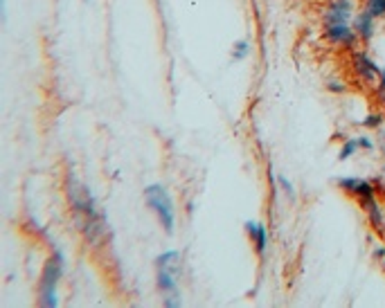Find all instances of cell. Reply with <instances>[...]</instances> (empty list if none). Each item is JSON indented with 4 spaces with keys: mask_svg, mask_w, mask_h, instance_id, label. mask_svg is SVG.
<instances>
[{
    "mask_svg": "<svg viewBox=\"0 0 385 308\" xmlns=\"http://www.w3.org/2000/svg\"><path fill=\"white\" fill-rule=\"evenodd\" d=\"M66 273V254L59 248L52 250V254L47 256V261L41 270L39 277V304L43 308H57L59 306V283L64 279Z\"/></svg>",
    "mask_w": 385,
    "mask_h": 308,
    "instance_id": "1",
    "label": "cell"
},
{
    "mask_svg": "<svg viewBox=\"0 0 385 308\" xmlns=\"http://www.w3.org/2000/svg\"><path fill=\"white\" fill-rule=\"evenodd\" d=\"M144 203L156 214L158 223H160V227L165 230V234L176 232V205H173V199L169 196L165 184H160V182L146 184V187H144Z\"/></svg>",
    "mask_w": 385,
    "mask_h": 308,
    "instance_id": "2",
    "label": "cell"
},
{
    "mask_svg": "<svg viewBox=\"0 0 385 308\" xmlns=\"http://www.w3.org/2000/svg\"><path fill=\"white\" fill-rule=\"evenodd\" d=\"M66 199L70 203V209L74 212V216L79 218H91V216H102V212L97 209L95 196L91 194V189L86 187L84 182L77 180L74 174H66Z\"/></svg>",
    "mask_w": 385,
    "mask_h": 308,
    "instance_id": "3",
    "label": "cell"
},
{
    "mask_svg": "<svg viewBox=\"0 0 385 308\" xmlns=\"http://www.w3.org/2000/svg\"><path fill=\"white\" fill-rule=\"evenodd\" d=\"M322 36L325 41L338 50H356V43H358V36L352 28V23H325L322 25Z\"/></svg>",
    "mask_w": 385,
    "mask_h": 308,
    "instance_id": "4",
    "label": "cell"
},
{
    "mask_svg": "<svg viewBox=\"0 0 385 308\" xmlns=\"http://www.w3.org/2000/svg\"><path fill=\"white\" fill-rule=\"evenodd\" d=\"M350 64H352V70L358 79H363L365 83L369 85H379V77H381V66L377 64L374 59H372L365 50H352L350 54Z\"/></svg>",
    "mask_w": 385,
    "mask_h": 308,
    "instance_id": "5",
    "label": "cell"
},
{
    "mask_svg": "<svg viewBox=\"0 0 385 308\" xmlns=\"http://www.w3.org/2000/svg\"><path fill=\"white\" fill-rule=\"evenodd\" d=\"M336 187L345 194L354 196L356 201H363L367 196H377V184L367 178H356V176H343L336 178Z\"/></svg>",
    "mask_w": 385,
    "mask_h": 308,
    "instance_id": "6",
    "label": "cell"
},
{
    "mask_svg": "<svg viewBox=\"0 0 385 308\" xmlns=\"http://www.w3.org/2000/svg\"><path fill=\"white\" fill-rule=\"evenodd\" d=\"M354 16H356V11H354L352 0H329L325 7V14H322V20L325 23H352Z\"/></svg>",
    "mask_w": 385,
    "mask_h": 308,
    "instance_id": "7",
    "label": "cell"
},
{
    "mask_svg": "<svg viewBox=\"0 0 385 308\" xmlns=\"http://www.w3.org/2000/svg\"><path fill=\"white\" fill-rule=\"evenodd\" d=\"M352 28L358 36V41L369 43L377 36V18L372 16L369 11L361 9V11H356V16L352 18Z\"/></svg>",
    "mask_w": 385,
    "mask_h": 308,
    "instance_id": "8",
    "label": "cell"
},
{
    "mask_svg": "<svg viewBox=\"0 0 385 308\" xmlns=\"http://www.w3.org/2000/svg\"><path fill=\"white\" fill-rule=\"evenodd\" d=\"M243 230L248 234V239H251L255 252L259 256H264L266 250H268V230H266V225L259 223V220H246Z\"/></svg>",
    "mask_w": 385,
    "mask_h": 308,
    "instance_id": "9",
    "label": "cell"
},
{
    "mask_svg": "<svg viewBox=\"0 0 385 308\" xmlns=\"http://www.w3.org/2000/svg\"><path fill=\"white\" fill-rule=\"evenodd\" d=\"M358 205H361V207H363V212L367 214V220H369L372 230H377V232L385 234V218H383V207H381V203H379L377 196H367V199L358 201Z\"/></svg>",
    "mask_w": 385,
    "mask_h": 308,
    "instance_id": "10",
    "label": "cell"
},
{
    "mask_svg": "<svg viewBox=\"0 0 385 308\" xmlns=\"http://www.w3.org/2000/svg\"><path fill=\"white\" fill-rule=\"evenodd\" d=\"M156 286L163 295L178 292V279H176V270L173 268H156Z\"/></svg>",
    "mask_w": 385,
    "mask_h": 308,
    "instance_id": "11",
    "label": "cell"
},
{
    "mask_svg": "<svg viewBox=\"0 0 385 308\" xmlns=\"http://www.w3.org/2000/svg\"><path fill=\"white\" fill-rule=\"evenodd\" d=\"M180 263V252L178 250H165L156 256V268H173Z\"/></svg>",
    "mask_w": 385,
    "mask_h": 308,
    "instance_id": "12",
    "label": "cell"
},
{
    "mask_svg": "<svg viewBox=\"0 0 385 308\" xmlns=\"http://www.w3.org/2000/svg\"><path fill=\"white\" fill-rule=\"evenodd\" d=\"M251 50H253L251 41L239 39V41H234L232 50H230V57H232V61H246V59H248V54H251Z\"/></svg>",
    "mask_w": 385,
    "mask_h": 308,
    "instance_id": "13",
    "label": "cell"
},
{
    "mask_svg": "<svg viewBox=\"0 0 385 308\" xmlns=\"http://www.w3.org/2000/svg\"><path fill=\"white\" fill-rule=\"evenodd\" d=\"M361 146H358V138H345L343 144H340V149H338V160L340 162H345V160H350Z\"/></svg>",
    "mask_w": 385,
    "mask_h": 308,
    "instance_id": "14",
    "label": "cell"
},
{
    "mask_svg": "<svg viewBox=\"0 0 385 308\" xmlns=\"http://www.w3.org/2000/svg\"><path fill=\"white\" fill-rule=\"evenodd\" d=\"M363 9L369 11V14L374 16L377 20L385 18V0H365Z\"/></svg>",
    "mask_w": 385,
    "mask_h": 308,
    "instance_id": "15",
    "label": "cell"
},
{
    "mask_svg": "<svg viewBox=\"0 0 385 308\" xmlns=\"http://www.w3.org/2000/svg\"><path fill=\"white\" fill-rule=\"evenodd\" d=\"M385 122V110H379V113H369L365 119H363V126L369 129V131H379Z\"/></svg>",
    "mask_w": 385,
    "mask_h": 308,
    "instance_id": "16",
    "label": "cell"
},
{
    "mask_svg": "<svg viewBox=\"0 0 385 308\" xmlns=\"http://www.w3.org/2000/svg\"><path fill=\"white\" fill-rule=\"evenodd\" d=\"M277 184L282 187V191H284V196L291 201V203H295L297 201V194H295V187H293V182L287 178V176H277Z\"/></svg>",
    "mask_w": 385,
    "mask_h": 308,
    "instance_id": "17",
    "label": "cell"
},
{
    "mask_svg": "<svg viewBox=\"0 0 385 308\" xmlns=\"http://www.w3.org/2000/svg\"><path fill=\"white\" fill-rule=\"evenodd\" d=\"M325 88H327V93H331V95H345V93H347V85H345L340 79H336V77L327 79V81H325Z\"/></svg>",
    "mask_w": 385,
    "mask_h": 308,
    "instance_id": "18",
    "label": "cell"
},
{
    "mask_svg": "<svg viewBox=\"0 0 385 308\" xmlns=\"http://www.w3.org/2000/svg\"><path fill=\"white\" fill-rule=\"evenodd\" d=\"M163 306L165 308H180L183 306V300L178 297V292H171V295H165Z\"/></svg>",
    "mask_w": 385,
    "mask_h": 308,
    "instance_id": "19",
    "label": "cell"
},
{
    "mask_svg": "<svg viewBox=\"0 0 385 308\" xmlns=\"http://www.w3.org/2000/svg\"><path fill=\"white\" fill-rule=\"evenodd\" d=\"M358 146L365 149V151H374V142H372L367 135H361V138H358Z\"/></svg>",
    "mask_w": 385,
    "mask_h": 308,
    "instance_id": "20",
    "label": "cell"
},
{
    "mask_svg": "<svg viewBox=\"0 0 385 308\" xmlns=\"http://www.w3.org/2000/svg\"><path fill=\"white\" fill-rule=\"evenodd\" d=\"M372 254H374V259H381V261H383V259H385V248H383V245H379V248H374V252H372Z\"/></svg>",
    "mask_w": 385,
    "mask_h": 308,
    "instance_id": "21",
    "label": "cell"
},
{
    "mask_svg": "<svg viewBox=\"0 0 385 308\" xmlns=\"http://www.w3.org/2000/svg\"><path fill=\"white\" fill-rule=\"evenodd\" d=\"M379 88H385V68H381V77H379Z\"/></svg>",
    "mask_w": 385,
    "mask_h": 308,
    "instance_id": "22",
    "label": "cell"
},
{
    "mask_svg": "<svg viewBox=\"0 0 385 308\" xmlns=\"http://www.w3.org/2000/svg\"><path fill=\"white\" fill-rule=\"evenodd\" d=\"M379 100H381V106L385 110V88H379Z\"/></svg>",
    "mask_w": 385,
    "mask_h": 308,
    "instance_id": "23",
    "label": "cell"
},
{
    "mask_svg": "<svg viewBox=\"0 0 385 308\" xmlns=\"http://www.w3.org/2000/svg\"><path fill=\"white\" fill-rule=\"evenodd\" d=\"M383 146H385V131H383Z\"/></svg>",
    "mask_w": 385,
    "mask_h": 308,
    "instance_id": "24",
    "label": "cell"
},
{
    "mask_svg": "<svg viewBox=\"0 0 385 308\" xmlns=\"http://www.w3.org/2000/svg\"><path fill=\"white\" fill-rule=\"evenodd\" d=\"M381 266H383V270H385V259H383V263H381Z\"/></svg>",
    "mask_w": 385,
    "mask_h": 308,
    "instance_id": "25",
    "label": "cell"
},
{
    "mask_svg": "<svg viewBox=\"0 0 385 308\" xmlns=\"http://www.w3.org/2000/svg\"><path fill=\"white\" fill-rule=\"evenodd\" d=\"M84 3H91V0H84Z\"/></svg>",
    "mask_w": 385,
    "mask_h": 308,
    "instance_id": "26",
    "label": "cell"
}]
</instances>
